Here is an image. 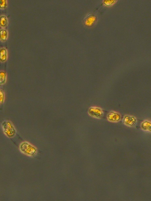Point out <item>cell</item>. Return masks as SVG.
Listing matches in <instances>:
<instances>
[{"label":"cell","mask_w":151,"mask_h":201,"mask_svg":"<svg viewBox=\"0 0 151 201\" xmlns=\"http://www.w3.org/2000/svg\"><path fill=\"white\" fill-rule=\"evenodd\" d=\"M1 125L3 131L7 137L11 138L15 135L16 130L10 121H4L2 123Z\"/></svg>","instance_id":"obj_1"},{"label":"cell","mask_w":151,"mask_h":201,"mask_svg":"<svg viewBox=\"0 0 151 201\" xmlns=\"http://www.w3.org/2000/svg\"><path fill=\"white\" fill-rule=\"evenodd\" d=\"M19 149L23 153L31 156L33 155L36 151L33 146L26 142H23L21 144Z\"/></svg>","instance_id":"obj_2"},{"label":"cell","mask_w":151,"mask_h":201,"mask_svg":"<svg viewBox=\"0 0 151 201\" xmlns=\"http://www.w3.org/2000/svg\"><path fill=\"white\" fill-rule=\"evenodd\" d=\"M88 113L91 116L96 118H100L103 115L101 109L97 107H91L89 109Z\"/></svg>","instance_id":"obj_3"},{"label":"cell","mask_w":151,"mask_h":201,"mask_svg":"<svg viewBox=\"0 0 151 201\" xmlns=\"http://www.w3.org/2000/svg\"><path fill=\"white\" fill-rule=\"evenodd\" d=\"M123 122L125 124L128 126H133L136 124L137 120L133 116L127 115L124 117Z\"/></svg>","instance_id":"obj_4"},{"label":"cell","mask_w":151,"mask_h":201,"mask_svg":"<svg viewBox=\"0 0 151 201\" xmlns=\"http://www.w3.org/2000/svg\"><path fill=\"white\" fill-rule=\"evenodd\" d=\"M107 118L109 121L113 122H116L120 120L121 119V116L119 113L112 111L108 114Z\"/></svg>","instance_id":"obj_5"},{"label":"cell","mask_w":151,"mask_h":201,"mask_svg":"<svg viewBox=\"0 0 151 201\" xmlns=\"http://www.w3.org/2000/svg\"><path fill=\"white\" fill-rule=\"evenodd\" d=\"M141 126L144 130L150 131L151 130V123L148 121H145L143 122L141 124Z\"/></svg>","instance_id":"obj_6"},{"label":"cell","mask_w":151,"mask_h":201,"mask_svg":"<svg viewBox=\"0 0 151 201\" xmlns=\"http://www.w3.org/2000/svg\"><path fill=\"white\" fill-rule=\"evenodd\" d=\"M4 100V94L2 90H0V104L2 103Z\"/></svg>","instance_id":"obj_7"},{"label":"cell","mask_w":151,"mask_h":201,"mask_svg":"<svg viewBox=\"0 0 151 201\" xmlns=\"http://www.w3.org/2000/svg\"><path fill=\"white\" fill-rule=\"evenodd\" d=\"M115 0H105L104 1L105 4L107 6L111 5L115 2Z\"/></svg>","instance_id":"obj_8"}]
</instances>
